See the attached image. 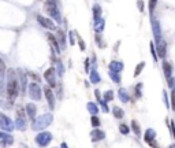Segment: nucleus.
<instances>
[{
    "label": "nucleus",
    "instance_id": "obj_1",
    "mask_svg": "<svg viewBox=\"0 0 175 148\" xmlns=\"http://www.w3.org/2000/svg\"><path fill=\"white\" fill-rule=\"evenodd\" d=\"M7 93L11 99H14L15 96L18 95V85H17V81L15 80H11L7 85Z\"/></svg>",
    "mask_w": 175,
    "mask_h": 148
},
{
    "label": "nucleus",
    "instance_id": "obj_2",
    "mask_svg": "<svg viewBox=\"0 0 175 148\" xmlns=\"http://www.w3.org/2000/svg\"><path fill=\"white\" fill-rule=\"evenodd\" d=\"M37 19H39V21L42 24V26L49 27V29H54V27H55L54 22H52V21H49V19H47V18H44V17H37Z\"/></svg>",
    "mask_w": 175,
    "mask_h": 148
},
{
    "label": "nucleus",
    "instance_id": "obj_3",
    "mask_svg": "<svg viewBox=\"0 0 175 148\" xmlns=\"http://www.w3.org/2000/svg\"><path fill=\"white\" fill-rule=\"evenodd\" d=\"M164 73H166L167 77H170V74H171V65L170 63H164Z\"/></svg>",
    "mask_w": 175,
    "mask_h": 148
},
{
    "label": "nucleus",
    "instance_id": "obj_4",
    "mask_svg": "<svg viewBox=\"0 0 175 148\" xmlns=\"http://www.w3.org/2000/svg\"><path fill=\"white\" fill-rule=\"evenodd\" d=\"M48 39H49V41L52 43V45H54V47H55V50H56V51H59V47H58V43H56V40L54 39V36H52V34H48Z\"/></svg>",
    "mask_w": 175,
    "mask_h": 148
},
{
    "label": "nucleus",
    "instance_id": "obj_5",
    "mask_svg": "<svg viewBox=\"0 0 175 148\" xmlns=\"http://www.w3.org/2000/svg\"><path fill=\"white\" fill-rule=\"evenodd\" d=\"M159 48H160V56H164V52H166V44H161Z\"/></svg>",
    "mask_w": 175,
    "mask_h": 148
},
{
    "label": "nucleus",
    "instance_id": "obj_6",
    "mask_svg": "<svg viewBox=\"0 0 175 148\" xmlns=\"http://www.w3.org/2000/svg\"><path fill=\"white\" fill-rule=\"evenodd\" d=\"M155 4H156V0H149V6H151V10H153Z\"/></svg>",
    "mask_w": 175,
    "mask_h": 148
},
{
    "label": "nucleus",
    "instance_id": "obj_7",
    "mask_svg": "<svg viewBox=\"0 0 175 148\" xmlns=\"http://www.w3.org/2000/svg\"><path fill=\"white\" fill-rule=\"evenodd\" d=\"M142 66H144V63H141V65H139V66H138V67H137L136 73H134V74H136V76H137V74H138V73H139V71H141V67H142Z\"/></svg>",
    "mask_w": 175,
    "mask_h": 148
},
{
    "label": "nucleus",
    "instance_id": "obj_8",
    "mask_svg": "<svg viewBox=\"0 0 175 148\" xmlns=\"http://www.w3.org/2000/svg\"><path fill=\"white\" fill-rule=\"evenodd\" d=\"M120 130L123 132V133H127V130H129V129H127V127H126V126H120Z\"/></svg>",
    "mask_w": 175,
    "mask_h": 148
},
{
    "label": "nucleus",
    "instance_id": "obj_9",
    "mask_svg": "<svg viewBox=\"0 0 175 148\" xmlns=\"http://www.w3.org/2000/svg\"><path fill=\"white\" fill-rule=\"evenodd\" d=\"M133 124H134V130H136V132H137V133H138V132H139L138 126H137V125H136V122H133Z\"/></svg>",
    "mask_w": 175,
    "mask_h": 148
},
{
    "label": "nucleus",
    "instance_id": "obj_10",
    "mask_svg": "<svg viewBox=\"0 0 175 148\" xmlns=\"http://www.w3.org/2000/svg\"><path fill=\"white\" fill-rule=\"evenodd\" d=\"M92 122H95L93 125H98V121H97V118H92Z\"/></svg>",
    "mask_w": 175,
    "mask_h": 148
}]
</instances>
